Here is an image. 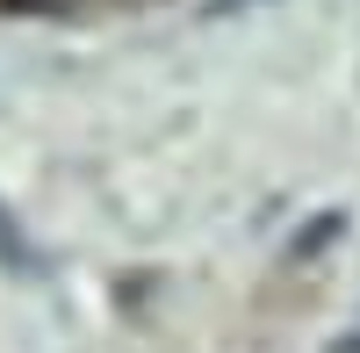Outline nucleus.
<instances>
[{
	"label": "nucleus",
	"mask_w": 360,
	"mask_h": 353,
	"mask_svg": "<svg viewBox=\"0 0 360 353\" xmlns=\"http://www.w3.org/2000/svg\"><path fill=\"white\" fill-rule=\"evenodd\" d=\"M44 8H65V0H44Z\"/></svg>",
	"instance_id": "nucleus-1"
}]
</instances>
